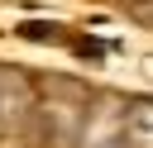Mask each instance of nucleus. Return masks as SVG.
<instances>
[{
    "instance_id": "nucleus-2",
    "label": "nucleus",
    "mask_w": 153,
    "mask_h": 148,
    "mask_svg": "<svg viewBox=\"0 0 153 148\" xmlns=\"http://www.w3.org/2000/svg\"><path fill=\"white\" fill-rule=\"evenodd\" d=\"M33 110V86L24 72L0 67V129H24Z\"/></svg>"
},
{
    "instance_id": "nucleus-1",
    "label": "nucleus",
    "mask_w": 153,
    "mask_h": 148,
    "mask_svg": "<svg viewBox=\"0 0 153 148\" xmlns=\"http://www.w3.org/2000/svg\"><path fill=\"white\" fill-rule=\"evenodd\" d=\"M91 119V91L76 86L72 76H53L43 81V91L33 86V110H29V124L38 148H81V129Z\"/></svg>"
},
{
    "instance_id": "nucleus-3",
    "label": "nucleus",
    "mask_w": 153,
    "mask_h": 148,
    "mask_svg": "<svg viewBox=\"0 0 153 148\" xmlns=\"http://www.w3.org/2000/svg\"><path fill=\"white\" fill-rule=\"evenodd\" d=\"M120 5H124V10H134V19H139V24H148V19H153V0H120Z\"/></svg>"
}]
</instances>
